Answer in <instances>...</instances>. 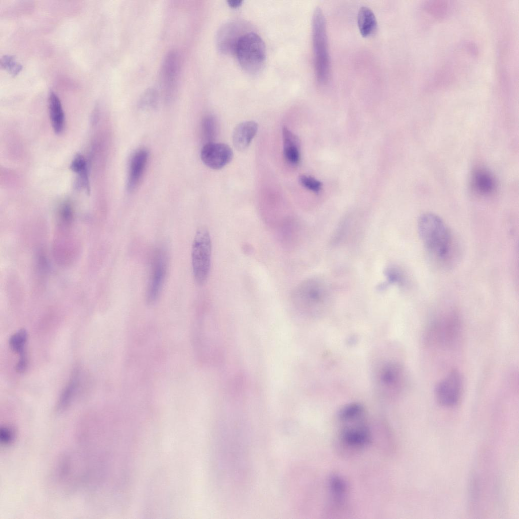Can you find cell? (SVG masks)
I'll use <instances>...</instances> for the list:
<instances>
[{"instance_id": "cell-18", "label": "cell", "mask_w": 519, "mask_h": 519, "mask_svg": "<svg viewBox=\"0 0 519 519\" xmlns=\"http://www.w3.org/2000/svg\"><path fill=\"white\" fill-rule=\"evenodd\" d=\"M357 23L361 34L367 37L374 34L377 28V22L373 12L366 7H362L358 11Z\"/></svg>"}, {"instance_id": "cell-26", "label": "cell", "mask_w": 519, "mask_h": 519, "mask_svg": "<svg viewBox=\"0 0 519 519\" xmlns=\"http://www.w3.org/2000/svg\"><path fill=\"white\" fill-rule=\"evenodd\" d=\"M300 183L305 188L317 192L321 188V183L313 177L303 175L299 177Z\"/></svg>"}, {"instance_id": "cell-29", "label": "cell", "mask_w": 519, "mask_h": 519, "mask_svg": "<svg viewBox=\"0 0 519 519\" xmlns=\"http://www.w3.org/2000/svg\"><path fill=\"white\" fill-rule=\"evenodd\" d=\"M13 429L4 427L1 431V439L2 442L4 443V444H8L10 443L14 438V432Z\"/></svg>"}, {"instance_id": "cell-2", "label": "cell", "mask_w": 519, "mask_h": 519, "mask_svg": "<svg viewBox=\"0 0 519 519\" xmlns=\"http://www.w3.org/2000/svg\"><path fill=\"white\" fill-rule=\"evenodd\" d=\"M418 230L428 253L439 262L448 260L453 248V237L442 219L432 213H424L418 219Z\"/></svg>"}, {"instance_id": "cell-22", "label": "cell", "mask_w": 519, "mask_h": 519, "mask_svg": "<svg viewBox=\"0 0 519 519\" xmlns=\"http://www.w3.org/2000/svg\"><path fill=\"white\" fill-rule=\"evenodd\" d=\"M203 135L207 142H212L216 135L218 125L214 117L208 115L204 117L202 124Z\"/></svg>"}, {"instance_id": "cell-27", "label": "cell", "mask_w": 519, "mask_h": 519, "mask_svg": "<svg viewBox=\"0 0 519 519\" xmlns=\"http://www.w3.org/2000/svg\"><path fill=\"white\" fill-rule=\"evenodd\" d=\"M1 64L12 75H17L22 69L21 64L17 63L14 58L9 55L4 56L1 61Z\"/></svg>"}, {"instance_id": "cell-13", "label": "cell", "mask_w": 519, "mask_h": 519, "mask_svg": "<svg viewBox=\"0 0 519 519\" xmlns=\"http://www.w3.org/2000/svg\"><path fill=\"white\" fill-rule=\"evenodd\" d=\"M246 32L242 25L237 22L224 24L218 29L216 36L217 49L225 54H235L239 39Z\"/></svg>"}, {"instance_id": "cell-17", "label": "cell", "mask_w": 519, "mask_h": 519, "mask_svg": "<svg viewBox=\"0 0 519 519\" xmlns=\"http://www.w3.org/2000/svg\"><path fill=\"white\" fill-rule=\"evenodd\" d=\"M49 107L51 124L54 132L61 133L64 129V115L60 100L53 92L50 93Z\"/></svg>"}, {"instance_id": "cell-31", "label": "cell", "mask_w": 519, "mask_h": 519, "mask_svg": "<svg viewBox=\"0 0 519 519\" xmlns=\"http://www.w3.org/2000/svg\"><path fill=\"white\" fill-rule=\"evenodd\" d=\"M242 0H229L227 2L228 5L232 8H237L240 6L242 3Z\"/></svg>"}, {"instance_id": "cell-23", "label": "cell", "mask_w": 519, "mask_h": 519, "mask_svg": "<svg viewBox=\"0 0 519 519\" xmlns=\"http://www.w3.org/2000/svg\"><path fill=\"white\" fill-rule=\"evenodd\" d=\"M386 280V284H397L403 286L405 282V277L402 270L395 266H390L385 270L384 272Z\"/></svg>"}, {"instance_id": "cell-30", "label": "cell", "mask_w": 519, "mask_h": 519, "mask_svg": "<svg viewBox=\"0 0 519 519\" xmlns=\"http://www.w3.org/2000/svg\"><path fill=\"white\" fill-rule=\"evenodd\" d=\"M20 357L16 366V369L18 372H24L27 365V357L25 353L19 355Z\"/></svg>"}, {"instance_id": "cell-6", "label": "cell", "mask_w": 519, "mask_h": 519, "mask_svg": "<svg viewBox=\"0 0 519 519\" xmlns=\"http://www.w3.org/2000/svg\"><path fill=\"white\" fill-rule=\"evenodd\" d=\"M461 332V321L456 314L448 313L436 318L428 326L425 333L426 343L441 348L454 347Z\"/></svg>"}, {"instance_id": "cell-9", "label": "cell", "mask_w": 519, "mask_h": 519, "mask_svg": "<svg viewBox=\"0 0 519 519\" xmlns=\"http://www.w3.org/2000/svg\"><path fill=\"white\" fill-rule=\"evenodd\" d=\"M180 58L175 50L168 52L163 60L161 70V85L164 98L166 101L174 97L180 71Z\"/></svg>"}, {"instance_id": "cell-3", "label": "cell", "mask_w": 519, "mask_h": 519, "mask_svg": "<svg viewBox=\"0 0 519 519\" xmlns=\"http://www.w3.org/2000/svg\"><path fill=\"white\" fill-rule=\"evenodd\" d=\"M291 301L295 307L303 313L321 315L329 308L332 301L330 288L323 279L313 277L307 278L293 290Z\"/></svg>"}, {"instance_id": "cell-24", "label": "cell", "mask_w": 519, "mask_h": 519, "mask_svg": "<svg viewBox=\"0 0 519 519\" xmlns=\"http://www.w3.org/2000/svg\"><path fill=\"white\" fill-rule=\"evenodd\" d=\"M27 337V332L24 329H20L13 334L9 340V344L12 350L19 355L24 353V348Z\"/></svg>"}, {"instance_id": "cell-16", "label": "cell", "mask_w": 519, "mask_h": 519, "mask_svg": "<svg viewBox=\"0 0 519 519\" xmlns=\"http://www.w3.org/2000/svg\"><path fill=\"white\" fill-rule=\"evenodd\" d=\"M283 155L291 165H296L300 160V141L298 137L286 126L282 128Z\"/></svg>"}, {"instance_id": "cell-14", "label": "cell", "mask_w": 519, "mask_h": 519, "mask_svg": "<svg viewBox=\"0 0 519 519\" xmlns=\"http://www.w3.org/2000/svg\"><path fill=\"white\" fill-rule=\"evenodd\" d=\"M148 156L147 151L145 149L138 150L132 156L127 183L129 192L133 191L137 187L145 168Z\"/></svg>"}, {"instance_id": "cell-11", "label": "cell", "mask_w": 519, "mask_h": 519, "mask_svg": "<svg viewBox=\"0 0 519 519\" xmlns=\"http://www.w3.org/2000/svg\"><path fill=\"white\" fill-rule=\"evenodd\" d=\"M167 271V257L162 249L157 250L151 264L150 274L146 290V301L153 304L158 300L162 288Z\"/></svg>"}, {"instance_id": "cell-20", "label": "cell", "mask_w": 519, "mask_h": 519, "mask_svg": "<svg viewBox=\"0 0 519 519\" xmlns=\"http://www.w3.org/2000/svg\"><path fill=\"white\" fill-rule=\"evenodd\" d=\"M79 382V372L75 370L68 384L63 390L58 402V407L62 409L71 401Z\"/></svg>"}, {"instance_id": "cell-25", "label": "cell", "mask_w": 519, "mask_h": 519, "mask_svg": "<svg viewBox=\"0 0 519 519\" xmlns=\"http://www.w3.org/2000/svg\"><path fill=\"white\" fill-rule=\"evenodd\" d=\"M158 93L153 88L147 89L142 94L140 99V105L144 107H153L157 104Z\"/></svg>"}, {"instance_id": "cell-15", "label": "cell", "mask_w": 519, "mask_h": 519, "mask_svg": "<svg viewBox=\"0 0 519 519\" xmlns=\"http://www.w3.org/2000/svg\"><path fill=\"white\" fill-rule=\"evenodd\" d=\"M257 129V124L254 121H245L239 124L233 133L234 147L239 151L246 150L256 135Z\"/></svg>"}, {"instance_id": "cell-8", "label": "cell", "mask_w": 519, "mask_h": 519, "mask_svg": "<svg viewBox=\"0 0 519 519\" xmlns=\"http://www.w3.org/2000/svg\"><path fill=\"white\" fill-rule=\"evenodd\" d=\"M376 371V383L380 393L394 397L403 391L406 383V373L401 363L393 360L385 361Z\"/></svg>"}, {"instance_id": "cell-21", "label": "cell", "mask_w": 519, "mask_h": 519, "mask_svg": "<svg viewBox=\"0 0 519 519\" xmlns=\"http://www.w3.org/2000/svg\"><path fill=\"white\" fill-rule=\"evenodd\" d=\"M329 487L333 500L341 503L344 499L346 492V485L344 480L340 476L333 475L329 481Z\"/></svg>"}, {"instance_id": "cell-10", "label": "cell", "mask_w": 519, "mask_h": 519, "mask_svg": "<svg viewBox=\"0 0 519 519\" xmlns=\"http://www.w3.org/2000/svg\"><path fill=\"white\" fill-rule=\"evenodd\" d=\"M462 390L463 380L461 375L457 370L453 369L436 386V399L442 406H454L460 401Z\"/></svg>"}, {"instance_id": "cell-4", "label": "cell", "mask_w": 519, "mask_h": 519, "mask_svg": "<svg viewBox=\"0 0 519 519\" xmlns=\"http://www.w3.org/2000/svg\"><path fill=\"white\" fill-rule=\"evenodd\" d=\"M312 26L316 78L319 84L323 85L329 78L330 59L325 20L319 7L316 8L314 12Z\"/></svg>"}, {"instance_id": "cell-28", "label": "cell", "mask_w": 519, "mask_h": 519, "mask_svg": "<svg viewBox=\"0 0 519 519\" xmlns=\"http://www.w3.org/2000/svg\"><path fill=\"white\" fill-rule=\"evenodd\" d=\"M70 168L73 172L78 174L88 170L85 158L80 154L77 155L70 164Z\"/></svg>"}, {"instance_id": "cell-5", "label": "cell", "mask_w": 519, "mask_h": 519, "mask_svg": "<svg viewBox=\"0 0 519 519\" xmlns=\"http://www.w3.org/2000/svg\"><path fill=\"white\" fill-rule=\"evenodd\" d=\"M235 54L241 67L251 74L260 72L265 63V44L261 37L254 32H247L240 38Z\"/></svg>"}, {"instance_id": "cell-19", "label": "cell", "mask_w": 519, "mask_h": 519, "mask_svg": "<svg viewBox=\"0 0 519 519\" xmlns=\"http://www.w3.org/2000/svg\"><path fill=\"white\" fill-rule=\"evenodd\" d=\"M472 181L475 190L483 195L491 193L495 187L493 176L489 172L484 169H479L474 172Z\"/></svg>"}, {"instance_id": "cell-12", "label": "cell", "mask_w": 519, "mask_h": 519, "mask_svg": "<svg viewBox=\"0 0 519 519\" xmlns=\"http://www.w3.org/2000/svg\"><path fill=\"white\" fill-rule=\"evenodd\" d=\"M233 153L231 148L223 143L209 142L206 143L201 151L203 162L213 169H219L229 163Z\"/></svg>"}, {"instance_id": "cell-1", "label": "cell", "mask_w": 519, "mask_h": 519, "mask_svg": "<svg viewBox=\"0 0 519 519\" xmlns=\"http://www.w3.org/2000/svg\"><path fill=\"white\" fill-rule=\"evenodd\" d=\"M339 438L348 449L358 450L370 441V433L364 407L353 402L344 406L338 414Z\"/></svg>"}, {"instance_id": "cell-7", "label": "cell", "mask_w": 519, "mask_h": 519, "mask_svg": "<svg viewBox=\"0 0 519 519\" xmlns=\"http://www.w3.org/2000/svg\"><path fill=\"white\" fill-rule=\"evenodd\" d=\"M211 253L212 244L209 232L206 228H200L196 231L192 248L193 275L196 283L198 285L204 284L208 279Z\"/></svg>"}]
</instances>
